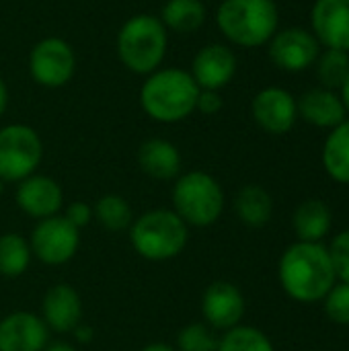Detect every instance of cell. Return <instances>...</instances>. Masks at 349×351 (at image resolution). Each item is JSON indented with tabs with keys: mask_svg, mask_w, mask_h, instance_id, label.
Wrapping results in <instances>:
<instances>
[{
	"mask_svg": "<svg viewBox=\"0 0 349 351\" xmlns=\"http://www.w3.org/2000/svg\"><path fill=\"white\" fill-rule=\"evenodd\" d=\"M278 276L284 292L304 304L321 302L337 282L329 251L323 243L296 241L290 245L280 259Z\"/></svg>",
	"mask_w": 349,
	"mask_h": 351,
	"instance_id": "1",
	"label": "cell"
},
{
	"mask_svg": "<svg viewBox=\"0 0 349 351\" xmlns=\"http://www.w3.org/2000/svg\"><path fill=\"white\" fill-rule=\"evenodd\" d=\"M200 86L181 68H163L148 74L140 88V105L148 117L160 123H177L195 111Z\"/></svg>",
	"mask_w": 349,
	"mask_h": 351,
	"instance_id": "2",
	"label": "cell"
},
{
	"mask_svg": "<svg viewBox=\"0 0 349 351\" xmlns=\"http://www.w3.org/2000/svg\"><path fill=\"white\" fill-rule=\"evenodd\" d=\"M216 23L222 35L239 47H259L278 33L280 12L274 0H224Z\"/></svg>",
	"mask_w": 349,
	"mask_h": 351,
	"instance_id": "3",
	"label": "cell"
},
{
	"mask_svg": "<svg viewBox=\"0 0 349 351\" xmlns=\"http://www.w3.org/2000/svg\"><path fill=\"white\" fill-rule=\"evenodd\" d=\"M167 27L158 16L136 14L117 33V56L136 74H152L160 68L167 53Z\"/></svg>",
	"mask_w": 349,
	"mask_h": 351,
	"instance_id": "4",
	"label": "cell"
},
{
	"mask_svg": "<svg viewBox=\"0 0 349 351\" xmlns=\"http://www.w3.org/2000/svg\"><path fill=\"white\" fill-rule=\"evenodd\" d=\"M130 239L140 257L167 261L183 253L187 245V224L173 210H152L132 222Z\"/></svg>",
	"mask_w": 349,
	"mask_h": 351,
	"instance_id": "5",
	"label": "cell"
},
{
	"mask_svg": "<svg viewBox=\"0 0 349 351\" xmlns=\"http://www.w3.org/2000/svg\"><path fill=\"white\" fill-rule=\"evenodd\" d=\"M173 206L185 224L212 226L224 210V191L210 173L189 171L175 183Z\"/></svg>",
	"mask_w": 349,
	"mask_h": 351,
	"instance_id": "6",
	"label": "cell"
},
{
	"mask_svg": "<svg viewBox=\"0 0 349 351\" xmlns=\"http://www.w3.org/2000/svg\"><path fill=\"white\" fill-rule=\"evenodd\" d=\"M43 156L39 134L25 123L0 130V181H23L35 173Z\"/></svg>",
	"mask_w": 349,
	"mask_h": 351,
	"instance_id": "7",
	"label": "cell"
},
{
	"mask_svg": "<svg viewBox=\"0 0 349 351\" xmlns=\"http://www.w3.org/2000/svg\"><path fill=\"white\" fill-rule=\"evenodd\" d=\"M76 70V56L68 41L45 37L29 51V74L45 88H60L70 82Z\"/></svg>",
	"mask_w": 349,
	"mask_h": 351,
	"instance_id": "8",
	"label": "cell"
},
{
	"mask_svg": "<svg viewBox=\"0 0 349 351\" xmlns=\"http://www.w3.org/2000/svg\"><path fill=\"white\" fill-rule=\"evenodd\" d=\"M31 253L47 265H62L70 261L80 245V230L66 220V216H49L35 224L31 232Z\"/></svg>",
	"mask_w": 349,
	"mask_h": 351,
	"instance_id": "9",
	"label": "cell"
},
{
	"mask_svg": "<svg viewBox=\"0 0 349 351\" xmlns=\"http://www.w3.org/2000/svg\"><path fill=\"white\" fill-rule=\"evenodd\" d=\"M321 53V43L302 27H288L278 31L269 39V58L272 62L286 72H302L311 68Z\"/></svg>",
	"mask_w": 349,
	"mask_h": 351,
	"instance_id": "10",
	"label": "cell"
},
{
	"mask_svg": "<svg viewBox=\"0 0 349 351\" xmlns=\"http://www.w3.org/2000/svg\"><path fill=\"white\" fill-rule=\"evenodd\" d=\"M251 113L257 125L274 136L288 134L298 119L296 99L292 93L280 86H267L259 90L251 103Z\"/></svg>",
	"mask_w": 349,
	"mask_h": 351,
	"instance_id": "11",
	"label": "cell"
},
{
	"mask_svg": "<svg viewBox=\"0 0 349 351\" xmlns=\"http://www.w3.org/2000/svg\"><path fill=\"white\" fill-rule=\"evenodd\" d=\"M189 74L202 90H220L237 74V56L222 43H210L195 53Z\"/></svg>",
	"mask_w": 349,
	"mask_h": 351,
	"instance_id": "12",
	"label": "cell"
},
{
	"mask_svg": "<svg viewBox=\"0 0 349 351\" xmlns=\"http://www.w3.org/2000/svg\"><path fill=\"white\" fill-rule=\"evenodd\" d=\"M202 313L212 329L228 331L237 327L245 315V296L230 282H214L204 292Z\"/></svg>",
	"mask_w": 349,
	"mask_h": 351,
	"instance_id": "13",
	"label": "cell"
},
{
	"mask_svg": "<svg viewBox=\"0 0 349 351\" xmlns=\"http://www.w3.org/2000/svg\"><path fill=\"white\" fill-rule=\"evenodd\" d=\"M49 327L33 313H12L0 321V351H43Z\"/></svg>",
	"mask_w": 349,
	"mask_h": 351,
	"instance_id": "14",
	"label": "cell"
},
{
	"mask_svg": "<svg viewBox=\"0 0 349 351\" xmlns=\"http://www.w3.org/2000/svg\"><path fill=\"white\" fill-rule=\"evenodd\" d=\"M311 25L319 43L349 53V0H317Z\"/></svg>",
	"mask_w": 349,
	"mask_h": 351,
	"instance_id": "15",
	"label": "cell"
},
{
	"mask_svg": "<svg viewBox=\"0 0 349 351\" xmlns=\"http://www.w3.org/2000/svg\"><path fill=\"white\" fill-rule=\"evenodd\" d=\"M62 202H64L62 187L51 177L33 173L31 177L19 183L16 204L25 214L33 218L43 220L49 216H56L58 210L62 208Z\"/></svg>",
	"mask_w": 349,
	"mask_h": 351,
	"instance_id": "16",
	"label": "cell"
},
{
	"mask_svg": "<svg viewBox=\"0 0 349 351\" xmlns=\"http://www.w3.org/2000/svg\"><path fill=\"white\" fill-rule=\"evenodd\" d=\"M82 319V300L78 292L68 284H58L45 292L43 321L58 333H68L78 327Z\"/></svg>",
	"mask_w": 349,
	"mask_h": 351,
	"instance_id": "17",
	"label": "cell"
},
{
	"mask_svg": "<svg viewBox=\"0 0 349 351\" xmlns=\"http://www.w3.org/2000/svg\"><path fill=\"white\" fill-rule=\"evenodd\" d=\"M296 107H298V117H302L311 125L325 128V130L337 128L339 123L346 121V115H348L339 95L323 86L306 90L296 101Z\"/></svg>",
	"mask_w": 349,
	"mask_h": 351,
	"instance_id": "18",
	"label": "cell"
},
{
	"mask_svg": "<svg viewBox=\"0 0 349 351\" xmlns=\"http://www.w3.org/2000/svg\"><path fill=\"white\" fill-rule=\"evenodd\" d=\"M142 171L158 181H169L181 175V154L175 144L163 138L146 140L138 150Z\"/></svg>",
	"mask_w": 349,
	"mask_h": 351,
	"instance_id": "19",
	"label": "cell"
},
{
	"mask_svg": "<svg viewBox=\"0 0 349 351\" xmlns=\"http://www.w3.org/2000/svg\"><path fill=\"white\" fill-rule=\"evenodd\" d=\"M333 224V214L323 199H304L294 212V232L302 243H321Z\"/></svg>",
	"mask_w": 349,
	"mask_h": 351,
	"instance_id": "20",
	"label": "cell"
},
{
	"mask_svg": "<svg viewBox=\"0 0 349 351\" xmlns=\"http://www.w3.org/2000/svg\"><path fill=\"white\" fill-rule=\"evenodd\" d=\"M323 167L333 181L349 185V119L329 132L323 144Z\"/></svg>",
	"mask_w": 349,
	"mask_h": 351,
	"instance_id": "21",
	"label": "cell"
},
{
	"mask_svg": "<svg viewBox=\"0 0 349 351\" xmlns=\"http://www.w3.org/2000/svg\"><path fill=\"white\" fill-rule=\"evenodd\" d=\"M237 216L251 228H261L272 220L274 199L261 185H245L234 199Z\"/></svg>",
	"mask_w": 349,
	"mask_h": 351,
	"instance_id": "22",
	"label": "cell"
},
{
	"mask_svg": "<svg viewBox=\"0 0 349 351\" xmlns=\"http://www.w3.org/2000/svg\"><path fill=\"white\" fill-rule=\"evenodd\" d=\"M206 6L202 0H167L160 10V21L177 33H193L206 23Z\"/></svg>",
	"mask_w": 349,
	"mask_h": 351,
	"instance_id": "23",
	"label": "cell"
},
{
	"mask_svg": "<svg viewBox=\"0 0 349 351\" xmlns=\"http://www.w3.org/2000/svg\"><path fill=\"white\" fill-rule=\"evenodd\" d=\"M31 263V245L16 232L0 237V274L16 278L27 271Z\"/></svg>",
	"mask_w": 349,
	"mask_h": 351,
	"instance_id": "24",
	"label": "cell"
},
{
	"mask_svg": "<svg viewBox=\"0 0 349 351\" xmlns=\"http://www.w3.org/2000/svg\"><path fill=\"white\" fill-rule=\"evenodd\" d=\"M317 76L323 84V88L335 90L341 88L349 74V53L341 49H331L325 47V51L319 53L317 62Z\"/></svg>",
	"mask_w": 349,
	"mask_h": 351,
	"instance_id": "25",
	"label": "cell"
},
{
	"mask_svg": "<svg viewBox=\"0 0 349 351\" xmlns=\"http://www.w3.org/2000/svg\"><path fill=\"white\" fill-rule=\"evenodd\" d=\"M218 351H276L269 337L247 325H237L226 331V335L220 339Z\"/></svg>",
	"mask_w": 349,
	"mask_h": 351,
	"instance_id": "26",
	"label": "cell"
},
{
	"mask_svg": "<svg viewBox=\"0 0 349 351\" xmlns=\"http://www.w3.org/2000/svg\"><path fill=\"white\" fill-rule=\"evenodd\" d=\"M93 214L109 230H123V228L132 226V222H134L132 206L123 197H119V195H105V197H101L95 204Z\"/></svg>",
	"mask_w": 349,
	"mask_h": 351,
	"instance_id": "27",
	"label": "cell"
},
{
	"mask_svg": "<svg viewBox=\"0 0 349 351\" xmlns=\"http://www.w3.org/2000/svg\"><path fill=\"white\" fill-rule=\"evenodd\" d=\"M220 339L210 325H187L177 337V351H218Z\"/></svg>",
	"mask_w": 349,
	"mask_h": 351,
	"instance_id": "28",
	"label": "cell"
},
{
	"mask_svg": "<svg viewBox=\"0 0 349 351\" xmlns=\"http://www.w3.org/2000/svg\"><path fill=\"white\" fill-rule=\"evenodd\" d=\"M325 313L335 325H349V284L335 282L323 298Z\"/></svg>",
	"mask_w": 349,
	"mask_h": 351,
	"instance_id": "29",
	"label": "cell"
},
{
	"mask_svg": "<svg viewBox=\"0 0 349 351\" xmlns=\"http://www.w3.org/2000/svg\"><path fill=\"white\" fill-rule=\"evenodd\" d=\"M337 282L349 284V230L339 232L327 247Z\"/></svg>",
	"mask_w": 349,
	"mask_h": 351,
	"instance_id": "30",
	"label": "cell"
},
{
	"mask_svg": "<svg viewBox=\"0 0 349 351\" xmlns=\"http://www.w3.org/2000/svg\"><path fill=\"white\" fill-rule=\"evenodd\" d=\"M93 208L91 206H86V204H82V202H74V204H70L68 206V210H66V220L70 222V224H74L78 230L82 228V226H88V222L93 220Z\"/></svg>",
	"mask_w": 349,
	"mask_h": 351,
	"instance_id": "31",
	"label": "cell"
},
{
	"mask_svg": "<svg viewBox=\"0 0 349 351\" xmlns=\"http://www.w3.org/2000/svg\"><path fill=\"white\" fill-rule=\"evenodd\" d=\"M222 105H224V101L218 90H200L195 109H200L204 115H214L222 109Z\"/></svg>",
	"mask_w": 349,
	"mask_h": 351,
	"instance_id": "32",
	"label": "cell"
},
{
	"mask_svg": "<svg viewBox=\"0 0 349 351\" xmlns=\"http://www.w3.org/2000/svg\"><path fill=\"white\" fill-rule=\"evenodd\" d=\"M6 105H8V88H6L4 80L0 78V117L6 111Z\"/></svg>",
	"mask_w": 349,
	"mask_h": 351,
	"instance_id": "33",
	"label": "cell"
},
{
	"mask_svg": "<svg viewBox=\"0 0 349 351\" xmlns=\"http://www.w3.org/2000/svg\"><path fill=\"white\" fill-rule=\"evenodd\" d=\"M43 351H76V350H74L70 343H66V341H53V343H47Z\"/></svg>",
	"mask_w": 349,
	"mask_h": 351,
	"instance_id": "34",
	"label": "cell"
},
{
	"mask_svg": "<svg viewBox=\"0 0 349 351\" xmlns=\"http://www.w3.org/2000/svg\"><path fill=\"white\" fill-rule=\"evenodd\" d=\"M339 99H341V103H344L346 111L349 113V74H348V78H346V82H344V84H341V88H339Z\"/></svg>",
	"mask_w": 349,
	"mask_h": 351,
	"instance_id": "35",
	"label": "cell"
},
{
	"mask_svg": "<svg viewBox=\"0 0 349 351\" xmlns=\"http://www.w3.org/2000/svg\"><path fill=\"white\" fill-rule=\"evenodd\" d=\"M91 335H93V329H91V327H80V329H76L78 341H91Z\"/></svg>",
	"mask_w": 349,
	"mask_h": 351,
	"instance_id": "36",
	"label": "cell"
},
{
	"mask_svg": "<svg viewBox=\"0 0 349 351\" xmlns=\"http://www.w3.org/2000/svg\"><path fill=\"white\" fill-rule=\"evenodd\" d=\"M142 351H177L175 348H171V346H167V343H150V346H146Z\"/></svg>",
	"mask_w": 349,
	"mask_h": 351,
	"instance_id": "37",
	"label": "cell"
},
{
	"mask_svg": "<svg viewBox=\"0 0 349 351\" xmlns=\"http://www.w3.org/2000/svg\"><path fill=\"white\" fill-rule=\"evenodd\" d=\"M0 193H2V181H0Z\"/></svg>",
	"mask_w": 349,
	"mask_h": 351,
	"instance_id": "38",
	"label": "cell"
}]
</instances>
